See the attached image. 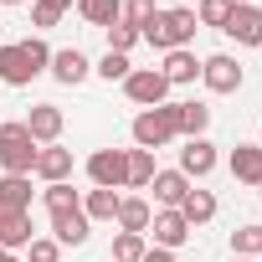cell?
<instances>
[{"instance_id": "obj_24", "label": "cell", "mask_w": 262, "mask_h": 262, "mask_svg": "<svg viewBox=\"0 0 262 262\" xmlns=\"http://www.w3.org/2000/svg\"><path fill=\"white\" fill-rule=\"evenodd\" d=\"M118 201H123L118 190H88L82 195V216L88 221H113L118 216Z\"/></svg>"}, {"instance_id": "obj_5", "label": "cell", "mask_w": 262, "mask_h": 262, "mask_svg": "<svg viewBox=\"0 0 262 262\" xmlns=\"http://www.w3.org/2000/svg\"><path fill=\"white\" fill-rule=\"evenodd\" d=\"M88 175H93L98 190H118V185L128 180V149H98V155L88 160Z\"/></svg>"}, {"instance_id": "obj_4", "label": "cell", "mask_w": 262, "mask_h": 262, "mask_svg": "<svg viewBox=\"0 0 262 262\" xmlns=\"http://www.w3.org/2000/svg\"><path fill=\"white\" fill-rule=\"evenodd\" d=\"M123 93L134 98L139 108H160V103L170 98V82H165L160 67H139V72H128V77H123Z\"/></svg>"}, {"instance_id": "obj_21", "label": "cell", "mask_w": 262, "mask_h": 262, "mask_svg": "<svg viewBox=\"0 0 262 262\" xmlns=\"http://www.w3.org/2000/svg\"><path fill=\"white\" fill-rule=\"evenodd\" d=\"M77 16L88 26H118L123 21V0H77Z\"/></svg>"}, {"instance_id": "obj_28", "label": "cell", "mask_w": 262, "mask_h": 262, "mask_svg": "<svg viewBox=\"0 0 262 262\" xmlns=\"http://www.w3.org/2000/svg\"><path fill=\"white\" fill-rule=\"evenodd\" d=\"M82 206V195L67 185V180H57V185H47V211H77Z\"/></svg>"}, {"instance_id": "obj_19", "label": "cell", "mask_w": 262, "mask_h": 262, "mask_svg": "<svg viewBox=\"0 0 262 262\" xmlns=\"http://www.w3.org/2000/svg\"><path fill=\"white\" fill-rule=\"evenodd\" d=\"M149 216H155V211H149V201H139V195H123L113 221H118V231H139V236H144V231H149Z\"/></svg>"}, {"instance_id": "obj_17", "label": "cell", "mask_w": 262, "mask_h": 262, "mask_svg": "<svg viewBox=\"0 0 262 262\" xmlns=\"http://www.w3.org/2000/svg\"><path fill=\"white\" fill-rule=\"evenodd\" d=\"M160 72H165V82H170V88H185V82H195V77H201V62H195V52H190V47H180V52H165V67H160Z\"/></svg>"}, {"instance_id": "obj_1", "label": "cell", "mask_w": 262, "mask_h": 262, "mask_svg": "<svg viewBox=\"0 0 262 262\" xmlns=\"http://www.w3.org/2000/svg\"><path fill=\"white\" fill-rule=\"evenodd\" d=\"M195 11H185V6H175V11H155V21L139 31L155 52H180V47H190L195 41Z\"/></svg>"}, {"instance_id": "obj_34", "label": "cell", "mask_w": 262, "mask_h": 262, "mask_svg": "<svg viewBox=\"0 0 262 262\" xmlns=\"http://www.w3.org/2000/svg\"><path fill=\"white\" fill-rule=\"evenodd\" d=\"M57 257H62V247L52 236H31V262H57Z\"/></svg>"}, {"instance_id": "obj_3", "label": "cell", "mask_w": 262, "mask_h": 262, "mask_svg": "<svg viewBox=\"0 0 262 262\" xmlns=\"http://www.w3.org/2000/svg\"><path fill=\"white\" fill-rule=\"evenodd\" d=\"M180 134V128H175V103H160V108H144L139 118H134V144L139 149H165L170 139Z\"/></svg>"}, {"instance_id": "obj_22", "label": "cell", "mask_w": 262, "mask_h": 262, "mask_svg": "<svg viewBox=\"0 0 262 262\" xmlns=\"http://www.w3.org/2000/svg\"><path fill=\"white\" fill-rule=\"evenodd\" d=\"M206 123H211V108L206 103H175V128H180L185 139H201Z\"/></svg>"}, {"instance_id": "obj_23", "label": "cell", "mask_w": 262, "mask_h": 262, "mask_svg": "<svg viewBox=\"0 0 262 262\" xmlns=\"http://www.w3.org/2000/svg\"><path fill=\"white\" fill-rule=\"evenodd\" d=\"M180 216H185L190 226H206V221L216 216V195H211V190H195V185H190V190H185V201H180Z\"/></svg>"}, {"instance_id": "obj_35", "label": "cell", "mask_w": 262, "mask_h": 262, "mask_svg": "<svg viewBox=\"0 0 262 262\" xmlns=\"http://www.w3.org/2000/svg\"><path fill=\"white\" fill-rule=\"evenodd\" d=\"M31 21H36V26L47 31V26H57V21H62V11H52L47 0H36V6H31Z\"/></svg>"}, {"instance_id": "obj_42", "label": "cell", "mask_w": 262, "mask_h": 262, "mask_svg": "<svg viewBox=\"0 0 262 262\" xmlns=\"http://www.w3.org/2000/svg\"><path fill=\"white\" fill-rule=\"evenodd\" d=\"M231 262H252V257H231Z\"/></svg>"}, {"instance_id": "obj_39", "label": "cell", "mask_w": 262, "mask_h": 262, "mask_svg": "<svg viewBox=\"0 0 262 262\" xmlns=\"http://www.w3.org/2000/svg\"><path fill=\"white\" fill-rule=\"evenodd\" d=\"M231 6H252V0H231Z\"/></svg>"}, {"instance_id": "obj_33", "label": "cell", "mask_w": 262, "mask_h": 262, "mask_svg": "<svg viewBox=\"0 0 262 262\" xmlns=\"http://www.w3.org/2000/svg\"><path fill=\"white\" fill-rule=\"evenodd\" d=\"M134 41H139V31H134V26H123V21H118V26H108V52H123V57H128V47H134Z\"/></svg>"}, {"instance_id": "obj_25", "label": "cell", "mask_w": 262, "mask_h": 262, "mask_svg": "<svg viewBox=\"0 0 262 262\" xmlns=\"http://www.w3.org/2000/svg\"><path fill=\"white\" fill-rule=\"evenodd\" d=\"M149 180H155V155L149 149H128V190H149Z\"/></svg>"}, {"instance_id": "obj_11", "label": "cell", "mask_w": 262, "mask_h": 262, "mask_svg": "<svg viewBox=\"0 0 262 262\" xmlns=\"http://www.w3.org/2000/svg\"><path fill=\"white\" fill-rule=\"evenodd\" d=\"M31 77H41V72L26 62L21 41H6V47H0V82H6V88H26Z\"/></svg>"}, {"instance_id": "obj_41", "label": "cell", "mask_w": 262, "mask_h": 262, "mask_svg": "<svg viewBox=\"0 0 262 262\" xmlns=\"http://www.w3.org/2000/svg\"><path fill=\"white\" fill-rule=\"evenodd\" d=\"M6 262H21V257H16V252H11V257H6Z\"/></svg>"}, {"instance_id": "obj_14", "label": "cell", "mask_w": 262, "mask_h": 262, "mask_svg": "<svg viewBox=\"0 0 262 262\" xmlns=\"http://www.w3.org/2000/svg\"><path fill=\"white\" fill-rule=\"evenodd\" d=\"M88 72H93V62H88L77 47H67V52H52V77H57L62 88H77Z\"/></svg>"}, {"instance_id": "obj_20", "label": "cell", "mask_w": 262, "mask_h": 262, "mask_svg": "<svg viewBox=\"0 0 262 262\" xmlns=\"http://www.w3.org/2000/svg\"><path fill=\"white\" fill-rule=\"evenodd\" d=\"M0 211H31V175H0Z\"/></svg>"}, {"instance_id": "obj_2", "label": "cell", "mask_w": 262, "mask_h": 262, "mask_svg": "<svg viewBox=\"0 0 262 262\" xmlns=\"http://www.w3.org/2000/svg\"><path fill=\"white\" fill-rule=\"evenodd\" d=\"M0 170L6 175L36 170V139L26 134V123H0Z\"/></svg>"}, {"instance_id": "obj_38", "label": "cell", "mask_w": 262, "mask_h": 262, "mask_svg": "<svg viewBox=\"0 0 262 262\" xmlns=\"http://www.w3.org/2000/svg\"><path fill=\"white\" fill-rule=\"evenodd\" d=\"M0 6H21V0H0Z\"/></svg>"}, {"instance_id": "obj_30", "label": "cell", "mask_w": 262, "mask_h": 262, "mask_svg": "<svg viewBox=\"0 0 262 262\" xmlns=\"http://www.w3.org/2000/svg\"><path fill=\"white\" fill-rule=\"evenodd\" d=\"M226 16H231V0H201V11H195V21L201 26H226Z\"/></svg>"}, {"instance_id": "obj_15", "label": "cell", "mask_w": 262, "mask_h": 262, "mask_svg": "<svg viewBox=\"0 0 262 262\" xmlns=\"http://www.w3.org/2000/svg\"><path fill=\"white\" fill-rule=\"evenodd\" d=\"M149 190H155V201H160L165 211H180V201H185V190H190V180H185L180 170H155V180H149Z\"/></svg>"}, {"instance_id": "obj_8", "label": "cell", "mask_w": 262, "mask_h": 262, "mask_svg": "<svg viewBox=\"0 0 262 262\" xmlns=\"http://www.w3.org/2000/svg\"><path fill=\"white\" fill-rule=\"evenodd\" d=\"M216 170V144L211 139H185V149H180V175L185 180H206Z\"/></svg>"}, {"instance_id": "obj_27", "label": "cell", "mask_w": 262, "mask_h": 262, "mask_svg": "<svg viewBox=\"0 0 262 262\" xmlns=\"http://www.w3.org/2000/svg\"><path fill=\"white\" fill-rule=\"evenodd\" d=\"M231 252H236V257H262V221L231 231Z\"/></svg>"}, {"instance_id": "obj_9", "label": "cell", "mask_w": 262, "mask_h": 262, "mask_svg": "<svg viewBox=\"0 0 262 262\" xmlns=\"http://www.w3.org/2000/svg\"><path fill=\"white\" fill-rule=\"evenodd\" d=\"M221 31L236 36L242 47H262V11H257V6H231V16H226Z\"/></svg>"}, {"instance_id": "obj_40", "label": "cell", "mask_w": 262, "mask_h": 262, "mask_svg": "<svg viewBox=\"0 0 262 262\" xmlns=\"http://www.w3.org/2000/svg\"><path fill=\"white\" fill-rule=\"evenodd\" d=\"M6 257H11V252H6V247H0V262H6Z\"/></svg>"}, {"instance_id": "obj_31", "label": "cell", "mask_w": 262, "mask_h": 262, "mask_svg": "<svg viewBox=\"0 0 262 262\" xmlns=\"http://www.w3.org/2000/svg\"><path fill=\"white\" fill-rule=\"evenodd\" d=\"M93 72H98V77H108V82H123V77L134 72V67H128V57H123V52H108V57H103Z\"/></svg>"}, {"instance_id": "obj_6", "label": "cell", "mask_w": 262, "mask_h": 262, "mask_svg": "<svg viewBox=\"0 0 262 262\" xmlns=\"http://www.w3.org/2000/svg\"><path fill=\"white\" fill-rule=\"evenodd\" d=\"M144 236H155V247L175 252V247H185V242H190V221H185L180 211H155V216H149V231H144Z\"/></svg>"}, {"instance_id": "obj_16", "label": "cell", "mask_w": 262, "mask_h": 262, "mask_svg": "<svg viewBox=\"0 0 262 262\" xmlns=\"http://www.w3.org/2000/svg\"><path fill=\"white\" fill-rule=\"evenodd\" d=\"M31 211H0V247L16 252V247H31Z\"/></svg>"}, {"instance_id": "obj_37", "label": "cell", "mask_w": 262, "mask_h": 262, "mask_svg": "<svg viewBox=\"0 0 262 262\" xmlns=\"http://www.w3.org/2000/svg\"><path fill=\"white\" fill-rule=\"evenodd\" d=\"M47 6H52V11H67V6H77V0H47Z\"/></svg>"}, {"instance_id": "obj_32", "label": "cell", "mask_w": 262, "mask_h": 262, "mask_svg": "<svg viewBox=\"0 0 262 262\" xmlns=\"http://www.w3.org/2000/svg\"><path fill=\"white\" fill-rule=\"evenodd\" d=\"M21 52H26V62H31L36 72H47V67H52V47H47L41 36H26V41H21Z\"/></svg>"}, {"instance_id": "obj_7", "label": "cell", "mask_w": 262, "mask_h": 262, "mask_svg": "<svg viewBox=\"0 0 262 262\" xmlns=\"http://www.w3.org/2000/svg\"><path fill=\"white\" fill-rule=\"evenodd\" d=\"M201 82H206L211 93H236V88H242V67H236V57H226V52L206 57V62H201Z\"/></svg>"}, {"instance_id": "obj_18", "label": "cell", "mask_w": 262, "mask_h": 262, "mask_svg": "<svg viewBox=\"0 0 262 262\" xmlns=\"http://www.w3.org/2000/svg\"><path fill=\"white\" fill-rule=\"evenodd\" d=\"M231 175L242 185H262V144H236L231 149Z\"/></svg>"}, {"instance_id": "obj_29", "label": "cell", "mask_w": 262, "mask_h": 262, "mask_svg": "<svg viewBox=\"0 0 262 262\" xmlns=\"http://www.w3.org/2000/svg\"><path fill=\"white\" fill-rule=\"evenodd\" d=\"M149 21H155V0H123V26L144 31Z\"/></svg>"}, {"instance_id": "obj_26", "label": "cell", "mask_w": 262, "mask_h": 262, "mask_svg": "<svg viewBox=\"0 0 262 262\" xmlns=\"http://www.w3.org/2000/svg\"><path fill=\"white\" fill-rule=\"evenodd\" d=\"M144 252H149V247H144L139 231H118V236H113V262H144Z\"/></svg>"}, {"instance_id": "obj_36", "label": "cell", "mask_w": 262, "mask_h": 262, "mask_svg": "<svg viewBox=\"0 0 262 262\" xmlns=\"http://www.w3.org/2000/svg\"><path fill=\"white\" fill-rule=\"evenodd\" d=\"M144 262H175V252H165V247H155V252H144Z\"/></svg>"}, {"instance_id": "obj_12", "label": "cell", "mask_w": 262, "mask_h": 262, "mask_svg": "<svg viewBox=\"0 0 262 262\" xmlns=\"http://www.w3.org/2000/svg\"><path fill=\"white\" fill-rule=\"evenodd\" d=\"M52 231H57V236H52L57 247H82L88 231H93V221L82 216V206H77V211H52Z\"/></svg>"}, {"instance_id": "obj_43", "label": "cell", "mask_w": 262, "mask_h": 262, "mask_svg": "<svg viewBox=\"0 0 262 262\" xmlns=\"http://www.w3.org/2000/svg\"><path fill=\"white\" fill-rule=\"evenodd\" d=\"M257 190H262V185H257Z\"/></svg>"}, {"instance_id": "obj_13", "label": "cell", "mask_w": 262, "mask_h": 262, "mask_svg": "<svg viewBox=\"0 0 262 262\" xmlns=\"http://www.w3.org/2000/svg\"><path fill=\"white\" fill-rule=\"evenodd\" d=\"M31 175H41L47 185L67 180V175H72V149H62V144H41V149H36V170H31Z\"/></svg>"}, {"instance_id": "obj_10", "label": "cell", "mask_w": 262, "mask_h": 262, "mask_svg": "<svg viewBox=\"0 0 262 262\" xmlns=\"http://www.w3.org/2000/svg\"><path fill=\"white\" fill-rule=\"evenodd\" d=\"M26 134L36 139V149H41V144H57V139H62V108H57V103H36L31 118H26Z\"/></svg>"}]
</instances>
